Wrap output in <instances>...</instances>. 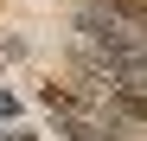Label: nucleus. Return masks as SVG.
Returning <instances> with one entry per match:
<instances>
[{
    "label": "nucleus",
    "instance_id": "obj_1",
    "mask_svg": "<svg viewBox=\"0 0 147 141\" xmlns=\"http://www.w3.org/2000/svg\"><path fill=\"white\" fill-rule=\"evenodd\" d=\"M0 115H13V96H0Z\"/></svg>",
    "mask_w": 147,
    "mask_h": 141
}]
</instances>
